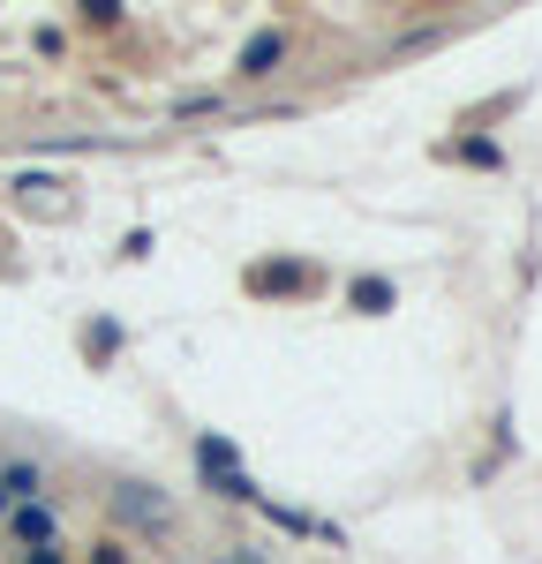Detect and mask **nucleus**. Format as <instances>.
I'll use <instances>...</instances> for the list:
<instances>
[{
	"label": "nucleus",
	"mask_w": 542,
	"mask_h": 564,
	"mask_svg": "<svg viewBox=\"0 0 542 564\" xmlns=\"http://www.w3.org/2000/svg\"><path fill=\"white\" fill-rule=\"evenodd\" d=\"M302 286H316L310 263H257L249 271V294H302Z\"/></svg>",
	"instance_id": "1"
},
{
	"label": "nucleus",
	"mask_w": 542,
	"mask_h": 564,
	"mask_svg": "<svg viewBox=\"0 0 542 564\" xmlns=\"http://www.w3.org/2000/svg\"><path fill=\"white\" fill-rule=\"evenodd\" d=\"M113 505H121L136 527H166V505H159L151 489H136V481H121V489H113Z\"/></svg>",
	"instance_id": "2"
},
{
	"label": "nucleus",
	"mask_w": 542,
	"mask_h": 564,
	"mask_svg": "<svg viewBox=\"0 0 542 564\" xmlns=\"http://www.w3.org/2000/svg\"><path fill=\"white\" fill-rule=\"evenodd\" d=\"M279 53H286V31H257V39L241 45V76H271Z\"/></svg>",
	"instance_id": "3"
},
{
	"label": "nucleus",
	"mask_w": 542,
	"mask_h": 564,
	"mask_svg": "<svg viewBox=\"0 0 542 564\" xmlns=\"http://www.w3.org/2000/svg\"><path fill=\"white\" fill-rule=\"evenodd\" d=\"M355 308H369V316H377V308H392V286H384V279H361V286H355Z\"/></svg>",
	"instance_id": "4"
},
{
	"label": "nucleus",
	"mask_w": 542,
	"mask_h": 564,
	"mask_svg": "<svg viewBox=\"0 0 542 564\" xmlns=\"http://www.w3.org/2000/svg\"><path fill=\"white\" fill-rule=\"evenodd\" d=\"M15 527H23V534L39 542V534H53V512H39V505H31V512H23V520H15Z\"/></svg>",
	"instance_id": "5"
},
{
	"label": "nucleus",
	"mask_w": 542,
	"mask_h": 564,
	"mask_svg": "<svg viewBox=\"0 0 542 564\" xmlns=\"http://www.w3.org/2000/svg\"><path fill=\"white\" fill-rule=\"evenodd\" d=\"M90 564H121V550H113V542H98V557H90Z\"/></svg>",
	"instance_id": "6"
},
{
	"label": "nucleus",
	"mask_w": 542,
	"mask_h": 564,
	"mask_svg": "<svg viewBox=\"0 0 542 564\" xmlns=\"http://www.w3.org/2000/svg\"><path fill=\"white\" fill-rule=\"evenodd\" d=\"M31 564H61V557H53V550H31Z\"/></svg>",
	"instance_id": "7"
},
{
	"label": "nucleus",
	"mask_w": 542,
	"mask_h": 564,
	"mask_svg": "<svg viewBox=\"0 0 542 564\" xmlns=\"http://www.w3.org/2000/svg\"><path fill=\"white\" fill-rule=\"evenodd\" d=\"M226 564H257V557H226Z\"/></svg>",
	"instance_id": "8"
},
{
	"label": "nucleus",
	"mask_w": 542,
	"mask_h": 564,
	"mask_svg": "<svg viewBox=\"0 0 542 564\" xmlns=\"http://www.w3.org/2000/svg\"><path fill=\"white\" fill-rule=\"evenodd\" d=\"M0 505H8V497H0Z\"/></svg>",
	"instance_id": "9"
}]
</instances>
